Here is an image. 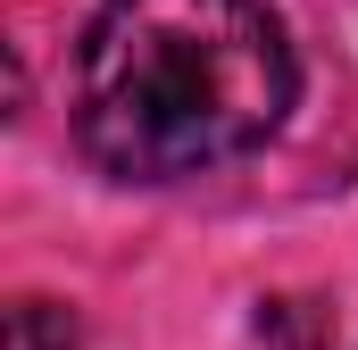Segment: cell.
<instances>
[{
	"mask_svg": "<svg viewBox=\"0 0 358 350\" xmlns=\"http://www.w3.org/2000/svg\"><path fill=\"white\" fill-rule=\"evenodd\" d=\"M292 92L267 0H100L76 50V134L117 183H183L250 159Z\"/></svg>",
	"mask_w": 358,
	"mask_h": 350,
	"instance_id": "6da1fadb",
	"label": "cell"
},
{
	"mask_svg": "<svg viewBox=\"0 0 358 350\" xmlns=\"http://www.w3.org/2000/svg\"><path fill=\"white\" fill-rule=\"evenodd\" d=\"M8 350H76V317L59 300H17L8 309Z\"/></svg>",
	"mask_w": 358,
	"mask_h": 350,
	"instance_id": "7a4b0ae2",
	"label": "cell"
}]
</instances>
